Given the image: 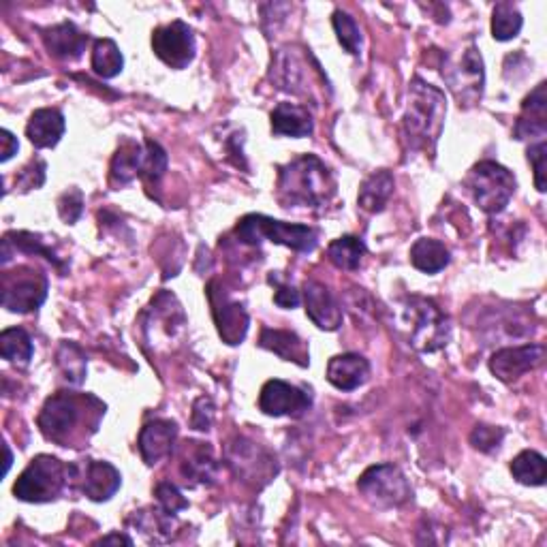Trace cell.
I'll return each mask as SVG.
<instances>
[{"label":"cell","mask_w":547,"mask_h":547,"mask_svg":"<svg viewBox=\"0 0 547 547\" xmlns=\"http://www.w3.org/2000/svg\"><path fill=\"white\" fill-rule=\"evenodd\" d=\"M336 176L319 156L302 154L278 169L276 199L285 210H323L336 197Z\"/></svg>","instance_id":"2"},{"label":"cell","mask_w":547,"mask_h":547,"mask_svg":"<svg viewBox=\"0 0 547 547\" xmlns=\"http://www.w3.org/2000/svg\"><path fill=\"white\" fill-rule=\"evenodd\" d=\"M109 543H124V545H133V539H129L127 535H120V533H114V535H107L103 539L97 541V545H109Z\"/></svg>","instance_id":"48"},{"label":"cell","mask_w":547,"mask_h":547,"mask_svg":"<svg viewBox=\"0 0 547 547\" xmlns=\"http://www.w3.org/2000/svg\"><path fill=\"white\" fill-rule=\"evenodd\" d=\"M69 486L80 490L95 503H105L112 498L120 486L122 475L114 464L101 460H80L69 464Z\"/></svg>","instance_id":"11"},{"label":"cell","mask_w":547,"mask_h":547,"mask_svg":"<svg viewBox=\"0 0 547 547\" xmlns=\"http://www.w3.org/2000/svg\"><path fill=\"white\" fill-rule=\"evenodd\" d=\"M65 129H67V122L60 109L43 107L30 116L26 124V137L30 139V144L39 150L54 148L58 146L62 135H65Z\"/></svg>","instance_id":"22"},{"label":"cell","mask_w":547,"mask_h":547,"mask_svg":"<svg viewBox=\"0 0 547 547\" xmlns=\"http://www.w3.org/2000/svg\"><path fill=\"white\" fill-rule=\"evenodd\" d=\"M48 276L35 268H18L15 272L3 274V306L9 312L26 315L43 306L48 300Z\"/></svg>","instance_id":"10"},{"label":"cell","mask_w":547,"mask_h":547,"mask_svg":"<svg viewBox=\"0 0 547 547\" xmlns=\"http://www.w3.org/2000/svg\"><path fill=\"white\" fill-rule=\"evenodd\" d=\"M69 486V464L48 453H41L30 462L13 486L15 498L24 503H52Z\"/></svg>","instance_id":"6"},{"label":"cell","mask_w":547,"mask_h":547,"mask_svg":"<svg viewBox=\"0 0 547 547\" xmlns=\"http://www.w3.org/2000/svg\"><path fill=\"white\" fill-rule=\"evenodd\" d=\"M468 195L486 214H500L515 195L518 182L507 167L496 161H481L477 163L464 180Z\"/></svg>","instance_id":"7"},{"label":"cell","mask_w":547,"mask_h":547,"mask_svg":"<svg viewBox=\"0 0 547 547\" xmlns=\"http://www.w3.org/2000/svg\"><path fill=\"white\" fill-rule=\"evenodd\" d=\"M212 419H214V404L208 396H201L195 400L193 404V417H191V424L195 430L199 432H208L210 426H212Z\"/></svg>","instance_id":"46"},{"label":"cell","mask_w":547,"mask_h":547,"mask_svg":"<svg viewBox=\"0 0 547 547\" xmlns=\"http://www.w3.org/2000/svg\"><path fill=\"white\" fill-rule=\"evenodd\" d=\"M511 475L515 481H520L522 486H543L547 471H545V458L539 451L526 449L520 456H515L511 462Z\"/></svg>","instance_id":"36"},{"label":"cell","mask_w":547,"mask_h":547,"mask_svg":"<svg viewBox=\"0 0 547 547\" xmlns=\"http://www.w3.org/2000/svg\"><path fill=\"white\" fill-rule=\"evenodd\" d=\"M545 139L528 148V163L535 169V186L539 193H545V159H547Z\"/></svg>","instance_id":"45"},{"label":"cell","mask_w":547,"mask_h":547,"mask_svg":"<svg viewBox=\"0 0 547 547\" xmlns=\"http://www.w3.org/2000/svg\"><path fill=\"white\" fill-rule=\"evenodd\" d=\"M270 283L274 285V302H276V306L291 310V308H298L302 304V295L295 287L285 285L278 276H270Z\"/></svg>","instance_id":"44"},{"label":"cell","mask_w":547,"mask_h":547,"mask_svg":"<svg viewBox=\"0 0 547 547\" xmlns=\"http://www.w3.org/2000/svg\"><path fill=\"white\" fill-rule=\"evenodd\" d=\"M304 304L306 315L319 330L336 332L342 325V319H345L342 306L338 304L332 289L325 287L323 283H317V280H306L304 283Z\"/></svg>","instance_id":"18"},{"label":"cell","mask_w":547,"mask_h":547,"mask_svg":"<svg viewBox=\"0 0 547 547\" xmlns=\"http://www.w3.org/2000/svg\"><path fill=\"white\" fill-rule=\"evenodd\" d=\"M545 347L543 345H524L500 349L490 359V370L498 381L513 383L522 379L526 372L535 370L543 364Z\"/></svg>","instance_id":"15"},{"label":"cell","mask_w":547,"mask_h":547,"mask_svg":"<svg viewBox=\"0 0 547 547\" xmlns=\"http://www.w3.org/2000/svg\"><path fill=\"white\" fill-rule=\"evenodd\" d=\"M152 50L156 58L163 60L171 69H186L195 60L197 43L193 28L182 20L159 26L152 33Z\"/></svg>","instance_id":"12"},{"label":"cell","mask_w":547,"mask_h":547,"mask_svg":"<svg viewBox=\"0 0 547 547\" xmlns=\"http://www.w3.org/2000/svg\"><path fill=\"white\" fill-rule=\"evenodd\" d=\"M332 24H334V33H336L342 48H345L351 56H359V52H362V33H359L357 22L351 18L349 13L336 9Z\"/></svg>","instance_id":"38"},{"label":"cell","mask_w":547,"mask_h":547,"mask_svg":"<svg viewBox=\"0 0 547 547\" xmlns=\"http://www.w3.org/2000/svg\"><path fill=\"white\" fill-rule=\"evenodd\" d=\"M45 171H48V165H45V161L43 159H33L20 171V176L15 178V189H22V191L41 189L43 182H45Z\"/></svg>","instance_id":"41"},{"label":"cell","mask_w":547,"mask_h":547,"mask_svg":"<svg viewBox=\"0 0 547 547\" xmlns=\"http://www.w3.org/2000/svg\"><path fill=\"white\" fill-rule=\"evenodd\" d=\"M124 69V56L114 39H97L92 50V71L103 80H114Z\"/></svg>","instance_id":"35"},{"label":"cell","mask_w":547,"mask_h":547,"mask_svg":"<svg viewBox=\"0 0 547 547\" xmlns=\"http://www.w3.org/2000/svg\"><path fill=\"white\" fill-rule=\"evenodd\" d=\"M272 80L278 84L280 90L293 92V95L302 92L304 67L300 58L287 50H280L272 60Z\"/></svg>","instance_id":"31"},{"label":"cell","mask_w":547,"mask_h":547,"mask_svg":"<svg viewBox=\"0 0 547 547\" xmlns=\"http://www.w3.org/2000/svg\"><path fill=\"white\" fill-rule=\"evenodd\" d=\"M233 236L244 246H259L261 242H272L287 246L295 253H312L319 244V231L308 225H295L274 221L265 214H248L233 229Z\"/></svg>","instance_id":"4"},{"label":"cell","mask_w":547,"mask_h":547,"mask_svg":"<svg viewBox=\"0 0 547 547\" xmlns=\"http://www.w3.org/2000/svg\"><path fill=\"white\" fill-rule=\"evenodd\" d=\"M178 441V424L171 419H152L139 432L137 447L142 453V460L148 466L161 464L163 460L174 456Z\"/></svg>","instance_id":"16"},{"label":"cell","mask_w":547,"mask_h":547,"mask_svg":"<svg viewBox=\"0 0 547 547\" xmlns=\"http://www.w3.org/2000/svg\"><path fill=\"white\" fill-rule=\"evenodd\" d=\"M259 347L268 349L276 353L280 359L285 362H293L302 368L310 364V353L306 342L289 330H272V327H263L261 338H259Z\"/></svg>","instance_id":"24"},{"label":"cell","mask_w":547,"mask_h":547,"mask_svg":"<svg viewBox=\"0 0 547 547\" xmlns=\"http://www.w3.org/2000/svg\"><path fill=\"white\" fill-rule=\"evenodd\" d=\"M0 353H3V357L11 364L28 366L30 359L35 355L33 338H30L22 327H7V330L0 334Z\"/></svg>","instance_id":"33"},{"label":"cell","mask_w":547,"mask_h":547,"mask_svg":"<svg viewBox=\"0 0 547 547\" xmlns=\"http://www.w3.org/2000/svg\"><path fill=\"white\" fill-rule=\"evenodd\" d=\"M18 250L26 255H43L50 263H54L60 272L67 270L54 250L41 240V236H35V233H28V231L7 233L3 240V265H7L11 261V255L18 253Z\"/></svg>","instance_id":"28"},{"label":"cell","mask_w":547,"mask_h":547,"mask_svg":"<svg viewBox=\"0 0 547 547\" xmlns=\"http://www.w3.org/2000/svg\"><path fill=\"white\" fill-rule=\"evenodd\" d=\"M144 154L146 148L142 144L133 142V139H124L114 154L112 167H109V182L114 186H127L135 178H142Z\"/></svg>","instance_id":"25"},{"label":"cell","mask_w":547,"mask_h":547,"mask_svg":"<svg viewBox=\"0 0 547 547\" xmlns=\"http://www.w3.org/2000/svg\"><path fill=\"white\" fill-rule=\"evenodd\" d=\"M370 377V362L359 353H342L327 364V381L340 392H353L362 387Z\"/></svg>","instance_id":"20"},{"label":"cell","mask_w":547,"mask_h":547,"mask_svg":"<svg viewBox=\"0 0 547 547\" xmlns=\"http://www.w3.org/2000/svg\"><path fill=\"white\" fill-rule=\"evenodd\" d=\"M505 439V430L503 428H494V426H477L471 434V443L479 451H494L500 447Z\"/></svg>","instance_id":"43"},{"label":"cell","mask_w":547,"mask_h":547,"mask_svg":"<svg viewBox=\"0 0 547 547\" xmlns=\"http://www.w3.org/2000/svg\"><path fill=\"white\" fill-rule=\"evenodd\" d=\"M310 406V394L287 381L272 379L261 387L259 409L270 417H302Z\"/></svg>","instance_id":"14"},{"label":"cell","mask_w":547,"mask_h":547,"mask_svg":"<svg viewBox=\"0 0 547 547\" xmlns=\"http://www.w3.org/2000/svg\"><path fill=\"white\" fill-rule=\"evenodd\" d=\"M135 526L142 530V533L154 541V543H165L171 539V533H174V522L176 515L167 513L161 507H150V509H142L135 511L133 518Z\"/></svg>","instance_id":"30"},{"label":"cell","mask_w":547,"mask_h":547,"mask_svg":"<svg viewBox=\"0 0 547 547\" xmlns=\"http://www.w3.org/2000/svg\"><path fill=\"white\" fill-rule=\"evenodd\" d=\"M184 458H182V475L186 481L195 483V486H212L216 479V460H214V451L206 443H186Z\"/></svg>","instance_id":"26"},{"label":"cell","mask_w":547,"mask_h":547,"mask_svg":"<svg viewBox=\"0 0 547 547\" xmlns=\"http://www.w3.org/2000/svg\"><path fill=\"white\" fill-rule=\"evenodd\" d=\"M524 26L522 13L513 3H498L492 11V37L496 41H511Z\"/></svg>","instance_id":"37"},{"label":"cell","mask_w":547,"mask_h":547,"mask_svg":"<svg viewBox=\"0 0 547 547\" xmlns=\"http://www.w3.org/2000/svg\"><path fill=\"white\" fill-rule=\"evenodd\" d=\"M5 453H7V462H5V475H7V473H9V468H11V462H13V456H11L9 445H5Z\"/></svg>","instance_id":"49"},{"label":"cell","mask_w":547,"mask_h":547,"mask_svg":"<svg viewBox=\"0 0 547 547\" xmlns=\"http://www.w3.org/2000/svg\"><path fill=\"white\" fill-rule=\"evenodd\" d=\"M272 133L280 137L302 139L315 133V120L306 107L298 103H278L272 114Z\"/></svg>","instance_id":"23"},{"label":"cell","mask_w":547,"mask_h":547,"mask_svg":"<svg viewBox=\"0 0 547 547\" xmlns=\"http://www.w3.org/2000/svg\"><path fill=\"white\" fill-rule=\"evenodd\" d=\"M327 257L338 270L355 272L366 257V244L355 236H342L327 246Z\"/></svg>","instance_id":"32"},{"label":"cell","mask_w":547,"mask_h":547,"mask_svg":"<svg viewBox=\"0 0 547 547\" xmlns=\"http://www.w3.org/2000/svg\"><path fill=\"white\" fill-rule=\"evenodd\" d=\"M402 327L409 345L421 353L441 351L449 342V319L434 300L411 295L402 308Z\"/></svg>","instance_id":"5"},{"label":"cell","mask_w":547,"mask_h":547,"mask_svg":"<svg viewBox=\"0 0 547 547\" xmlns=\"http://www.w3.org/2000/svg\"><path fill=\"white\" fill-rule=\"evenodd\" d=\"M451 261L449 248L432 238H421L411 248V263L424 274H439Z\"/></svg>","instance_id":"29"},{"label":"cell","mask_w":547,"mask_h":547,"mask_svg":"<svg viewBox=\"0 0 547 547\" xmlns=\"http://www.w3.org/2000/svg\"><path fill=\"white\" fill-rule=\"evenodd\" d=\"M547 84L541 82L522 103V114L515 122V137L518 139H533L539 142L545 139L547 133Z\"/></svg>","instance_id":"21"},{"label":"cell","mask_w":547,"mask_h":547,"mask_svg":"<svg viewBox=\"0 0 547 547\" xmlns=\"http://www.w3.org/2000/svg\"><path fill=\"white\" fill-rule=\"evenodd\" d=\"M56 364L71 385H82L88 374V357L80 345L65 340L56 353Z\"/></svg>","instance_id":"34"},{"label":"cell","mask_w":547,"mask_h":547,"mask_svg":"<svg viewBox=\"0 0 547 547\" xmlns=\"http://www.w3.org/2000/svg\"><path fill=\"white\" fill-rule=\"evenodd\" d=\"M105 404L92 394L58 392L45 400L37 424L45 439L60 447H84L97 434Z\"/></svg>","instance_id":"1"},{"label":"cell","mask_w":547,"mask_h":547,"mask_svg":"<svg viewBox=\"0 0 547 547\" xmlns=\"http://www.w3.org/2000/svg\"><path fill=\"white\" fill-rule=\"evenodd\" d=\"M208 298H210L216 330L218 334H221L223 342H227V345L231 347L240 345V342L246 338L248 325H250L244 304L231 300L223 289H218V280H212L210 283Z\"/></svg>","instance_id":"13"},{"label":"cell","mask_w":547,"mask_h":547,"mask_svg":"<svg viewBox=\"0 0 547 547\" xmlns=\"http://www.w3.org/2000/svg\"><path fill=\"white\" fill-rule=\"evenodd\" d=\"M276 460L265 453L259 445L250 443L246 439H236L229 447V466L238 477H244L248 481H270L272 475H276L278 466Z\"/></svg>","instance_id":"17"},{"label":"cell","mask_w":547,"mask_h":547,"mask_svg":"<svg viewBox=\"0 0 547 547\" xmlns=\"http://www.w3.org/2000/svg\"><path fill=\"white\" fill-rule=\"evenodd\" d=\"M41 39L48 52L58 60H77L86 52L90 35L82 33L73 22H62L41 30Z\"/></svg>","instance_id":"19"},{"label":"cell","mask_w":547,"mask_h":547,"mask_svg":"<svg viewBox=\"0 0 547 547\" xmlns=\"http://www.w3.org/2000/svg\"><path fill=\"white\" fill-rule=\"evenodd\" d=\"M20 150V144H18V137H15L11 131L3 129L0 131V161L7 163L13 154H18Z\"/></svg>","instance_id":"47"},{"label":"cell","mask_w":547,"mask_h":547,"mask_svg":"<svg viewBox=\"0 0 547 547\" xmlns=\"http://www.w3.org/2000/svg\"><path fill=\"white\" fill-rule=\"evenodd\" d=\"M394 186H396V180L392 176V171H387V169L374 171V174H370L362 182V186H359V195H357L359 208L370 212V214L383 212L389 199H392V195H394Z\"/></svg>","instance_id":"27"},{"label":"cell","mask_w":547,"mask_h":547,"mask_svg":"<svg viewBox=\"0 0 547 547\" xmlns=\"http://www.w3.org/2000/svg\"><path fill=\"white\" fill-rule=\"evenodd\" d=\"M84 212V195L80 189H69L58 199V214L67 225H73Z\"/></svg>","instance_id":"42"},{"label":"cell","mask_w":547,"mask_h":547,"mask_svg":"<svg viewBox=\"0 0 547 547\" xmlns=\"http://www.w3.org/2000/svg\"><path fill=\"white\" fill-rule=\"evenodd\" d=\"M154 496H156V503H159V507L171 515H178L180 511L189 509V500L184 498L180 488L174 486L171 481H161L159 486L154 488Z\"/></svg>","instance_id":"40"},{"label":"cell","mask_w":547,"mask_h":547,"mask_svg":"<svg viewBox=\"0 0 547 547\" xmlns=\"http://www.w3.org/2000/svg\"><path fill=\"white\" fill-rule=\"evenodd\" d=\"M443 77L460 107L477 105L483 97V86H486V71H483V58L475 45H468L460 58H449L443 67Z\"/></svg>","instance_id":"9"},{"label":"cell","mask_w":547,"mask_h":547,"mask_svg":"<svg viewBox=\"0 0 547 547\" xmlns=\"http://www.w3.org/2000/svg\"><path fill=\"white\" fill-rule=\"evenodd\" d=\"M144 148H146V154H144L142 180L148 186H156L161 182V178L165 176V171H167V152L161 148V144L152 142V139H148V142L144 144Z\"/></svg>","instance_id":"39"},{"label":"cell","mask_w":547,"mask_h":547,"mask_svg":"<svg viewBox=\"0 0 547 547\" xmlns=\"http://www.w3.org/2000/svg\"><path fill=\"white\" fill-rule=\"evenodd\" d=\"M447 116V99L441 88L415 77L409 86V103L402 118V129L413 150L434 152L439 144Z\"/></svg>","instance_id":"3"},{"label":"cell","mask_w":547,"mask_h":547,"mask_svg":"<svg viewBox=\"0 0 547 547\" xmlns=\"http://www.w3.org/2000/svg\"><path fill=\"white\" fill-rule=\"evenodd\" d=\"M357 490L372 507L394 509L409 503L413 490L404 473L394 464L370 466L357 481Z\"/></svg>","instance_id":"8"}]
</instances>
